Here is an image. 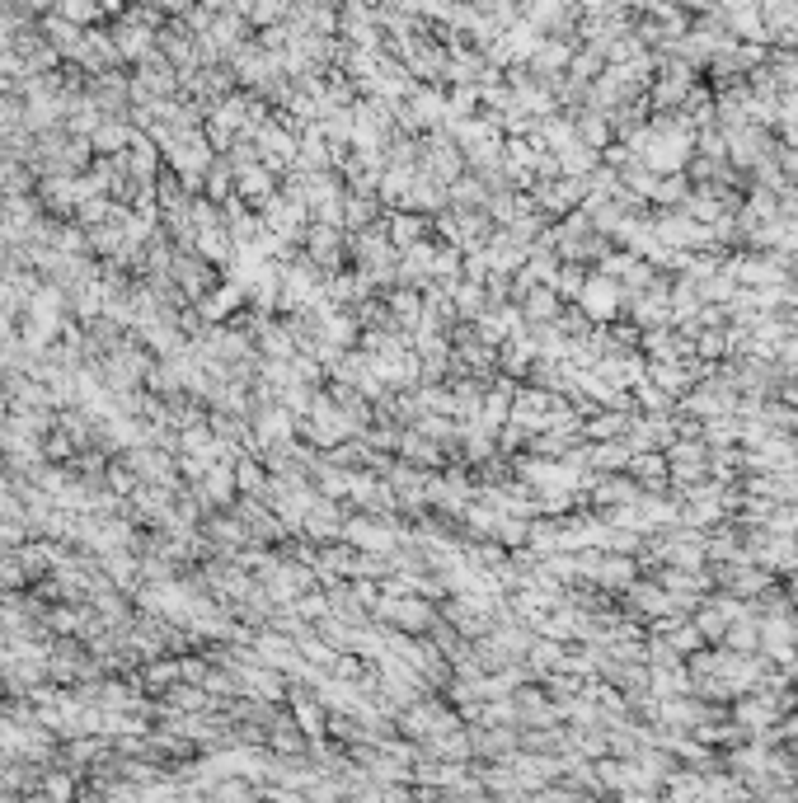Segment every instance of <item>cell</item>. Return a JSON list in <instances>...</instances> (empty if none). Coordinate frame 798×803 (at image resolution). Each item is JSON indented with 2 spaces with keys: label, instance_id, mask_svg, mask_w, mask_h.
<instances>
[{
  "label": "cell",
  "instance_id": "1",
  "mask_svg": "<svg viewBox=\"0 0 798 803\" xmlns=\"http://www.w3.org/2000/svg\"><path fill=\"white\" fill-rule=\"evenodd\" d=\"M198 503L202 508H226V503H231V470H226V465H212V470L198 479Z\"/></svg>",
  "mask_w": 798,
  "mask_h": 803
},
{
  "label": "cell",
  "instance_id": "2",
  "mask_svg": "<svg viewBox=\"0 0 798 803\" xmlns=\"http://www.w3.org/2000/svg\"><path fill=\"white\" fill-rule=\"evenodd\" d=\"M235 484H240L245 494H263V470H259V465H249V461H240V470H235Z\"/></svg>",
  "mask_w": 798,
  "mask_h": 803
},
{
  "label": "cell",
  "instance_id": "3",
  "mask_svg": "<svg viewBox=\"0 0 798 803\" xmlns=\"http://www.w3.org/2000/svg\"><path fill=\"white\" fill-rule=\"evenodd\" d=\"M418 226H423L418 217H395V231H390V240H395V245H414Z\"/></svg>",
  "mask_w": 798,
  "mask_h": 803
},
{
  "label": "cell",
  "instance_id": "4",
  "mask_svg": "<svg viewBox=\"0 0 798 803\" xmlns=\"http://www.w3.org/2000/svg\"><path fill=\"white\" fill-rule=\"evenodd\" d=\"M414 109H418V118H423V123H432V118H442V99H437V94H418Z\"/></svg>",
  "mask_w": 798,
  "mask_h": 803
}]
</instances>
